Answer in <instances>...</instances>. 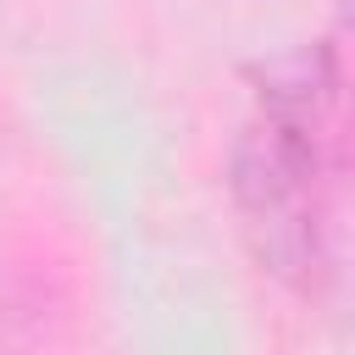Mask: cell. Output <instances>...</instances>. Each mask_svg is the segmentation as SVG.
Returning <instances> with one entry per match:
<instances>
[{
    "label": "cell",
    "instance_id": "1",
    "mask_svg": "<svg viewBox=\"0 0 355 355\" xmlns=\"http://www.w3.org/2000/svg\"><path fill=\"white\" fill-rule=\"evenodd\" d=\"M338 55L311 50L266 72V111L233 144V200L266 272L311 288L327 266L333 144H338Z\"/></svg>",
    "mask_w": 355,
    "mask_h": 355
}]
</instances>
